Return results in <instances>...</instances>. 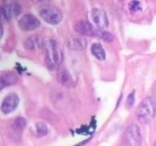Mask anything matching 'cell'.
Segmentation results:
<instances>
[{
  "mask_svg": "<svg viewBox=\"0 0 156 146\" xmlns=\"http://www.w3.org/2000/svg\"><path fill=\"white\" fill-rule=\"evenodd\" d=\"M124 146H140L141 143V130L136 124H130L124 130L122 136Z\"/></svg>",
  "mask_w": 156,
  "mask_h": 146,
  "instance_id": "3957f363",
  "label": "cell"
},
{
  "mask_svg": "<svg viewBox=\"0 0 156 146\" xmlns=\"http://www.w3.org/2000/svg\"><path fill=\"white\" fill-rule=\"evenodd\" d=\"M91 53L98 60H104L106 58V53L102 46L100 43H94L91 46Z\"/></svg>",
  "mask_w": 156,
  "mask_h": 146,
  "instance_id": "5bb4252c",
  "label": "cell"
},
{
  "mask_svg": "<svg viewBox=\"0 0 156 146\" xmlns=\"http://www.w3.org/2000/svg\"><path fill=\"white\" fill-rule=\"evenodd\" d=\"M154 146H156V141L154 142Z\"/></svg>",
  "mask_w": 156,
  "mask_h": 146,
  "instance_id": "ffe728a7",
  "label": "cell"
},
{
  "mask_svg": "<svg viewBox=\"0 0 156 146\" xmlns=\"http://www.w3.org/2000/svg\"><path fill=\"white\" fill-rule=\"evenodd\" d=\"M134 102H135V91H133L131 93H129L127 97L126 100V106L127 108H131L133 106Z\"/></svg>",
  "mask_w": 156,
  "mask_h": 146,
  "instance_id": "ac0fdd59",
  "label": "cell"
},
{
  "mask_svg": "<svg viewBox=\"0 0 156 146\" xmlns=\"http://www.w3.org/2000/svg\"><path fill=\"white\" fill-rule=\"evenodd\" d=\"M19 97L16 93H9L2 100L1 110L3 114H10L14 111L19 104Z\"/></svg>",
  "mask_w": 156,
  "mask_h": 146,
  "instance_id": "8992f818",
  "label": "cell"
},
{
  "mask_svg": "<svg viewBox=\"0 0 156 146\" xmlns=\"http://www.w3.org/2000/svg\"><path fill=\"white\" fill-rule=\"evenodd\" d=\"M136 118L141 123L146 124L150 123L155 114V104L151 97L144 98L136 109Z\"/></svg>",
  "mask_w": 156,
  "mask_h": 146,
  "instance_id": "7a4b0ae2",
  "label": "cell"
},
{
  "mask_svg": "<svg viewBox=\"0 0 156 146\" xmlns=\"http://www.w3.org/2000/svg\"><path fill=\"white\" fill-rule=\"evenodd\" d=\"M76 31L82 36H93L95 34V30L93 29L92 25L88 21L80 20L75 25Z\"/></svg>",
  "mask_w": 156,
  "mask_h": 146,
  "instance_id": "30bf717a",
  "label": "cell"
},
{
  "mask_svg": "<svg viewBox=\"0 0 156 146\" xmlns=\"http://www.w3.org/2000/svg\"><path fill=\"white\" fill-rule=\"evenodd\" d=\"M43 49L45 51V63L50 69H55L60 65L63 59L62 50L58 44L52 39L44 41Z\"/></svg>",
  "mask_w": 156,
  "mask_h": 146,
  "instance_id": "6da1fadb",
  "label": "cell"
},
{
  "mask_svg": "<svg viewBox=\"0 0 156 146\" xmlns=\"http://www.w3.org/2000/svg\"><path fill=\"white\" fill-rule=\"evenodd\" d=\"M19 26L22 30L24 31H32L37 29L40 26V21L37 18L30 14L24 15L20 19Z\"/></svg>",
  "mask_w": 156,
  "mask_h": 146,
  "instance_id": "5b68a950",
  "label": "cell"
},
{
  "mask_svg": "<svg viewBox=\"0 0 156 146\" xmlns=\"http://www.w3.org/2000/svg\"><path fill=\"white\" fill-rule=\"evenodd\" d=\"M68 47L74 50H82L87 46V41L81 36H73L68 39Z\"/></svg>",
  "mask_w": 156,
  "mask_h": 146,
  "instance_id": "8fae6325",
  "label": "cell"
},
{
  "mask_svg": "<svg viewBox=\"0 0 156 146\" xmlns=\"http://www.w3.org/2000/svg\"><path fill=\"white\" fill-rule=\"evenodd\" d=\"M27 121L26 119L23 118V117H19L14 120L13 122V127L14 128H16V130H21L26 126Z\"/></svg>",
  "mask_w": 156,
  "mask_h": 146,
  "instance_id": "2e32d148",
  "label": "cell"
},
{
  "mask_svg": "<svg viewBox=\"0 0 156 146\" xmlns=\"http://www.w3.org/2000/svg\"><path fill=\"white\" fill-rule=\"evenodd\" d=\"M34 131L36 133V136L38 137H42V136H46L48 134V127L44 123H36L34 126Z\"/></svg>",
  "mask_w": 156,
  "mask_h": 146,
  "instance_id": "9a60e30c",
  "label": "cell"
},
{
  "mask_svg": "<svg viewBox=\"0 0 156 146\" xmlns=\"http://www.w3.org/2000/svg\"><path fill=\"white\" fill-rule=\"evenodd\" d=\"M129 9L133 12H137L139 10H141V3L138 1H133L129 3Z\"/></svg>",
  "mask_w": 156,
  "mask_h": 146,
  "instance_id": "d6986e66",
  "label": "cell"
},
{
  "mask_svg": "<svg viewBox=\"0 0 156 146\" xmlns=\"http://www.w3.org/2000/svg\"><path fill=\"white\" fill-rule=\"evenodd\" d=\"M57 80L61 85L67 88H73L76 85V80L69 71L65 68H60L57 72Z\"/></svg>",
  "mask_w": 156,
  "mask_h": 146,
  "instance_id": "ba28073f",
  "label": "cell"
},
{
  "mask_svg": "<svg viewBox=\"0 0 156 146\" xmlns=\"http://www.w3.org/2000/svg\"><path fill=\"white\" fill-rule=\"evenodd\" d=\"M44 41L37 36H31L24 41V47L30 50L38 48H43Z\"/></svg>",
  "mask_w": 156,
  "mask_h": 146,
  "instance_id": "7c38bea8",
  "label": "cell"
},
{
  "mask_svg": "<svg viewBox=\"0 0 156 146\" xmlns=\"http://www.w3.org/2000/svg\"><path fill=\"white\" fill-rule=\"evenodd\" d=\"M17 81V76L12 72L2 73L0 77V87L1 89L3 88L14 85Z\"/></svg>",
  "mask_w": 156,
  "mask_h": 146,
  "instance_id": "4fadbf2b",
  "label": "cell"
},
{
  "mask_svg": "<svg viewBox=\"0 0 156 146\" xmlns=\"http://www.w3.org/2000/svg\"><path fill=\"white\" fill-rule=\"evenodd\" d=\"M95 34H97L100 37H102L103 40L107 41H112L113 39H114V35L112 33H111L110 32L107 31H102L100 30L98 32H95Z\"/></svg>",
  "mask_w": 156,
  "mask_h": 146,
  "instance_id": "e0dca14e",
  "label": "cell"
},
{
  "mask_svg": "<svg viewBox=\"0 0 156 146\" xmlns=\"http://www.w3.org/2000/svg\"><path fill=\"white\" fill-rule=\"evenodd\" d=\"M2 16L6 20H11L12 18L17 16L20 12V6L16 3H11L1 7Z\"/></svg>",
  "mask_w": 156,
  "mask_h": 146,
  "instance_id": "9c48e42d",
  "label": "cell"
},
{
  "mask_svg": "<svg viewBox=\"0 0 156 146\" xmlns=\"http://www.w3.org/2000/svg\"><path fill=\"white\" fill-rule=\"evenodd\" d=\"M91 18L95 25L99 29H105L108 26V18L103 10L94 8L91 11Z\"/></svg>",
  "mask_w": 156,
  "mask_h": 146,
  "instance_id": "52a82bcc",
  "label": "cell"
},
{
  "mask_svg": "<svg viewBox=\"0 0 156 146\" xmlns=\"http://www.w3.org/2000/svg\"><path fill=\"white\" fill-rule=\"evenodd\" d=\"M40 16L42 19L50 24H59L63 19V14L60 10L55 7H43L40 10Z\"/></svg>",
  "mask_w": 156,
  "mask_h": 146,
  "instance_id": "277c9868",
  "label": "cell"
}]
</instances>
